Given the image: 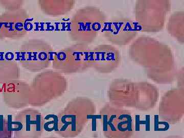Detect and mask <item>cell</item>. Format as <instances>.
Wrapping results in <instances>:
<instances>
[{"mask_svg": "<svg viewBox=\"0 0 184 138\" xmlns=\"http://www.w3.org/2000/svg\"><path fill=\"white\" fill-rule=\"evenodd\" d=\"M79 31H88L91 30V23L88 22H79Z\"/></svg>", "mask_w": 184, "mask_h": 138, "instance_id": "52a82bcc", "label": "cell"}, {"mask_svg": "<svg viewBox=\"0 0 184 138\" xmlns=\"http://www.w3.org/2000/svg\"><path fill=\"white\" fill-rule=\"evenodd\" d=\"M14 60L16 61H21V51H16L14 52Z\"/></svg>", "mask_w": 184, "mask_h": 138, "instance_id": "e0dca14e", "label": "cell"}, {"mask_svg": "<svg viewBox=\"0 0 184 138\" xmlns=\"http://www.w3.org/2000/svg\"><path fill=\"white\" fill-rule=\"evenodd\" d=\"M53 31H55L54 23L49 21L45 22V32H53Z\"/></svg>", "mask_w": 184, "mask_h": 138, "instance_id": "9c48e42d", "label": "cell"}, {"mask_svg": "<svg viewBox=\"0 0 184 138\" xmlns=\"http://www.w3.org/2000/svg\"><path fill=\"white\" fill-rule=\"evenodd\" d=\"M39 32H45V22L44 21L39 22Z\"/></svg>", "mask_w": 184, "mask_h": 138, "instance_id": "2e32d148", "label": "cell"}, {"mask_svg": "<svg viewBox=\"0 0 184 138\" xmlns=\"http://www.w3.org/2000/svg\"><path fill=\"white\" fill-rule=\"evenodd\" d=\"M6 23L5 22H0V30L1 29V28H2V27L3 26V25H5Z\"/></svg>", "mask_w": 184, "mask_h": 138, "instance_id": "d4e9b609", "label": "cell"}, {"mask_svg": "<svg viewBox=\"0 0 184 138\" xmlns=\"http://www.w3.org/2000/svg\"><path fill=\"white\" fill-rule=\"evenodd\" d=\"M5 60V52H0V61H4Z\"/></svg>", "mask_w": 184, "mask_h": 138, "instance_id": "cb8c5ba5", "label": "cell"}, {"mask_svg": "<svg viewBox=\"0 0 184 138\" xmlns=\"http://www.w3.org/2000/svg\"><path fill=\"white\" fill-rule=\"evenodd\" d=\"M54 25L55 28V31L58 32L60 31V22H54Z\"/></svg>", "mask_w": 184, "mask_h": 138, "instance_id": "ffe728a7", "label": "cell"}, {"mask_svg": "<svg viewBox=\"0 0 184 138\" xmlns=\"http://www.w3.org/2000/svg\"><path fill=\"white\" fill-rule=\"evenodd\" d=\"M3 116L0 115V131H4V122Z\"/></svg>", "mask_w": 184, "mask_h": 138, "instance_id": "7402d4cb", "label": "cell"}, {"mask_svg": "<svg viewBox=\"0 0 184 138\" xmlns=\"http://www.w3.org/2000/svg\"><path fill=\"white\" fill-rule=\"evenodd\" d=\"M34 21L33 18H29L25 20L24 23H23L24 29L27 32L34 31Z\"/></svg>", "mask_w": 184, "mask_h": 138, "instance_id": "5b68a950", "label": "cell"}, {"mask_svg": "<svg viewBox=\"0 0 184 138\" xmlns=\"http://www.w3.org/2000/svg\"><path fill=\"white\" fill-rule=\"evenodd\" d=\"M61 122L63 125L60 131H65L69 125L71 126V130L75 131L76 129V117L75 115H64L61 118Z\"/></svg>", "mask_w": 184, "mask_h": 138, "instance_id": "6da1fadb", "label": "cell"}, {"mask_svg": "<svg viewBox=\"0 0 184 138\" xmlns=\"http://www.w3.org/2000/svg\"><path fill=\"white\" fill-rule=\"evenodd\" d=\"M58 52L55 51H50L48 52V59L49 61H53L54 60L55 58L56 57Z\"/></svg>", "mask_w": 184, "mask_h": 138, "instance_id": "4fadbf2b", "label": "cell"}, {"mask_svg": "<svg viewBox=\"0 0 184 138\" xmlns=\"http://www.w3.org/2000/svg\"><path fill=\"white\" fill-rule=\"evenodd\" d=\"M39 22L36 21L34 23V30L35 32H39Z\"/></svg>", "mask_w": 184, "mask_h": 138, "instance_id": "603a6c76", "label": "cell"}, {"mask_svg": "<svg viewBox=\"0 0 184 138\" xmlns=\"http://www.w3.org/2000/svg\"><path fill=\"white\" fill-rule=\"evenodd\" d=\"M50 118L53 119V120L48 121L44 124V128L47 131H51L53 130L59 131L58 128V116L53 114L48 115L45 117V120H49Z\"/></svg>", "mask_w": 184, "mask_h": 138, "instance_id": "3957f363", "label": "cell"}, {"mask_svg": "<svg viewBox=\"0 0 184 138\" xmlns=\"http://www.w3.org/2000/svg\"><path fill=\"white\" fill-rule=\"evenodd\" d=\"M48 52L46 51H40L38 52L37 54V58H38V61H45L48 59Z\"/></svg>", "mask_w": 184, "mask_h": 138, "instance_id": "ba28073f", "label": "cell"}, {"mask_svg": "<svg viewBox=\"0 0 184 138\" xmlns=\"http://www.w3.org/2000/svg\"><path fill=\"white\" fill-rule=\"evenodd\" d=\"M102 24L99 22H95L92 24L91 28L94 31H99L101 29Z\"/></svg>", "mask_w": 184, "mask_h": 138, "instance_id": "7c38bea8", "label": "cell"}, {"mask_svg": "<svg viewBox=\"0 0 184 138\" xmlns=\"http://www.w3.org/2000/svg\"><path fill=\"white\" fill-rule=\"evenodd\" d=\"M14 29L15 30L17 31L22 32L24 30V25L22 22H17L14 24Z\"/></svg>", "mask_w": 184, "mask_h": 138, "instance_id": "5bb4252c", "label": "cell"}, {"mask_svg": "<svg viewBox=\"0 0 184 138\" xmlns=\"http://www.w3.org/2000/svg\"><path fill=\"white\" fill-rule=\"evenodd\" d=\"M26 54H27V52L21 51V61H26Z\"/></svg>", "mask_w": 184, "mask_h": 138, "instance_id": "44dd1931", "label": "cell"}, {"mask_svg": "<svg viewBox=\"0 0 184 138\" xmlns=\"http://www.w3.org/2000/svg\"><path fill=\"white\" fill-rule=\"evenodd\" d=\"M5 59L7 61H13L14 60V53L12 51L5 52Z\"/></svg>", "mask_w": 184, "mask_h": 138, "instance_id": "30bf717a", "label": "cell"}, {"mask_svg": "<svg viewBox=\"0 0 184 138\" xmlns=\"http://www.w3.org/2000/svg\"><path fill=\"white\" fill-rule=\"evenodd\" d=\"M66 27H67V22H60V31L66 32Z\"/></svg>", "mask_w": 184, "mask_h": 138, "instance_id": "d6986e66", "label": "cell"}, {"mask_svg": "<svg viewBox=\"0 0 184 138\" xmlns=\"http://www.w3.org/2000/svg\"><path fill=\"white\" fill-rule=\"evenodd\" d=\"M82 52H74L73 53V55L75 56V59L76 60H79L81 59H82Z\"/></svg>", "mask_w": 184, "mask_h": 138, "instance_id": "ac0fdd59", "label": "cell"}, {"mask_svg": "<svg viewBox=\"0 0 184 138\" xmlns=\"http://www.w3.org/2000/svg\"><path fill=\"white\" fill-rule=\"evenodd\" d=\"M38 52L37 51H27L26 54V61H38Z\"/></svg>", "mask_w": 184, "mask_h": 138, "instance_id": "8992f818", "label": "cell"}, {"mask_svg": "<svg viewBox=\"0 0 184 138\" xmlns=\"http://www.w3.org/2000/svg\"><path fill=\"white\" fill-rule=\"evenodd\" d=\"M41 115L36 116L35 120H31V115H26L25 116V130L27 131H30V126L31 125H35V130L36 131H41L42 130V118Z\"/></svg>", "mask_w": 184, "mask_h": 138, "instance_id": "7a4b0ae2", "label": "cell"}, {"mask_svg": "<svg viewBox=\"0 0 184 138\" xmlns=\"http://www.w3.org/2000/svg\"><path fill=\"white\" fill-rule=\"evenodd\" d=\"M12 115L8 116L7 130L8 131H20L23 128V124L20 121H12Z\"/></svg>", "mask_w": 184, "mask_h": 138, "instance_id": "277c9868", "label": "cell"}, {"mask_svg": "<svg viewBox=\"0 0 184 138\" xmlns=\"http://www.w3.org/2000/svg\"><path fill=\"white\" fill-rule=\"evenodd\" d=\"M5 27L6 28L8 29V31L11 32V31H15L14 29V24L12 22H9V23H6L5 25H4Z\"/></svg>", "mask_w": 184, "mask_h": 138, "instance_id": "9a60e30c", "label": "cell"}, {"mask_svg": "<svg viewBox=\"0 0 184 138\" xmlns=\"http://www.w3.org/2000/svg\"><path fill=\"white\" fill-rule=\"evenodd\" d=\"M67 58V54L64 52H58L56 55L57 60L60 61H65Z\"/></svg>", "mask_w": 184, "mask_h": 138, "instance_id": "8fae6325", "label": "cell"}]
</instances>
